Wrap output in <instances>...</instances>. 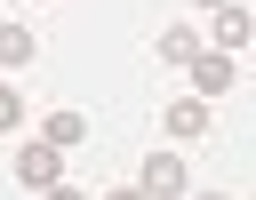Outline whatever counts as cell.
<instances>
[{
  "label": "cell",
  "instance_id": "1",
  "mask_svg": "<svg viewBox=\"0 0 256 200\" xmlns=\"http://www.w3.org/2000/svg\"><path fill=\"white\" fill-rule=\"evenodd\" d=\"M136 192H144V200H184V192H192V168H184L176 152H152V160L136 168Z\"/></svg>",
  "mask_w": 256,
  "mask_h": 200
},
{
  "label": "cell",
  "instance_id": "2",
  "mask_svg": "<svg viewBox=\"0 0 256 200\" xmlns=\"http://www.w3.org/2000/svg\"><path fill=\"white\" fill-rule=\"evenodd\" d=\"M184 72H192V88H200V96H224V88L240 80V64H232L224 48H192V56H184Z\"/></svg>",
  "mask_w": 256,
  "mask_h": 200
},
{
  "label": "cell",
  "instance_id": "3",
  "mask_svg": "<svg viewBox=\"0 0 256 200\" xmlns=\"http://www.w3.org/2000/svg\"><path fill=\"white\" fill-rule=\"evenodd\" d=\"M208 16H216V24H208V32H216V48H224V56H240V48H248V40H256V16H248V8H240V0H224V8H208Z\"/></svg>",
  "mask_w": 256,
  "mask_h": 200
},
{
  "label": "cell",
  "instance_id": "4",
  "mask_svg": "<svg viewBox=\"0 0 256 200\" xmlns=\"http://www.w3.org/2000/svg\"><path fill=\"white\" fill-rule=\"evenodd\" d=\"M160 136H168V144H200V136H208V104H200V96L168 104V112H160Z\"/></svg>",
  "mask_w": 256,
  "mask_h": 200
},
{
  "label": "cell",
  "instance_id": "5",
  "mask_svg": "<svg viewBox=\"0 0 256 200\" xmlns=\"http://www.w3.org/2000/svg\"><path fill=\"white\" fill-rule=\"evenodd\" d=\"M16 176H24V184H32V192H40V184H56V176H64V152H56V144H40V136H32V144H24V152H16Z\"/></svg>",
  "mask_w": 256,
  "mask_h": 200
},
{
  "label": "cell",
  "instance_id": "6",
  "mask_svg": "<svg viewBox=\"0 0 256 200\" xmlns=\"http://www.w3.org/2000/svg\"><path fill=\"white\" fill-rule=\"evenodd\" d=\"M80 136H88V120H80V112H64V104H56L48 120H40V144H56V152H72Z\"/></svg>",
  "mask_w": 256,
  "mask_h": 200
},
{
  "label": "cell",
  "instance_id": "7",
  "mask_svg": "<svg viewBox=\"0 0 256 200\" xmlns=\"http://www.w3.org/2000/svg\"><path fill=\"white\" fill-rule=\"evenodd\" d=\"M192 48H200V40H192V24H168V32H160V64H184Z\"/></svg>",
  "mask_w": 256,
  "mask_h": 200
},
{
  "label": "cell",
  "instance_id": "8",
  "mask_svg": "<svg viewBox=\"0 0 256 200\" xmlns=\"http://www.w3.org/2000/svg\"><path fill=\"white\" fill-rule=\"evenodd\" d=\"M0 64H32V32L24 24H0Z\"/></svg>",
  "mask_w": 256,
  "mask_h": 200
},
{
  "label": "cell",
  "instance_id": "9",
  "mask_svg": "<svg viewBox=\"0 0 256 200\" xmlns=\"http://www.w3.org/2000/svg\"><path fill=\"white\" fill-rule=\"evenodd\" d=\"M16 120H24V96H16L8 80H0V128H16Z\"/></svg>",
  "mask_w": 256,
  "mask_h": 200
},
{
  "label": "cell",
  "instance_id": "10",
  "mask_svg": "<svg viewBox=\"0 0 256 200\" xmlns=\"http://www.w3.org/2000/svg\"><path fill=\"white\" fill-rule=\"evenodd\" d=\"M40 200H88V192H72V184L56 176V184H40Z\"/></svg>",
  "mask_w": 256,
  "mask_h": 200
},
{
  "label": "cell",
  "instance_id": "11",
  "mask_svg": "<svg viewBox=\"0 0 256 200\" xmlns=\"http://www.w3.org/2000/svg\"><path fill=\"white\" fill-rule=\"evenodd\" d=\"M184 200H232V192H184Z\"/></svg>",
  "mask_w": 256,
  "mask_h": 200
},
{
  "label": "cell",
  "instance_id": "12",
  "mask_svg": "<svg viewBox=\"0 0 256 200\" xmlns=\"http://www.w3.org/2000/svg\"><path fill=\"white\" fill-rule=\"evenodd\" d=\"M104 200H144V192H104Z\"/></svg>",
  "mask_w": 256,
  "mask_h": 200
},
{
  "label": "cell",
  "instance_id": "13",
  "mask_svg": "<svg viewBox=\"0 0 256 200\" xmlns=\"http://www.w3.org/2000/svg\"><path fill=\"white\" fill-rule=\"evenodd\" d=\"M192 8H224V0H192Z\"/></svg>",
  "mask_w": 256,
  "mask_h": 200
}]
</instances>
